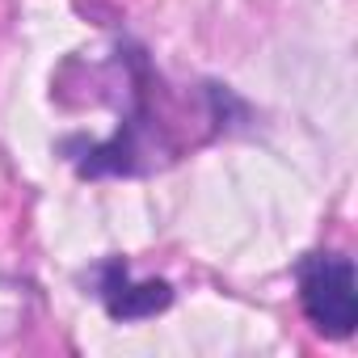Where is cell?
Here are the masks:
<instances>
[{
    "label": "cell",
    "instance_id": "obj_1",
    "mask_svg": "<svg viewBox=\"0 0 358 358\" xmlns=\"http://www.w3.org/2000/svg\"><path fill=\"white\" fill-rule=\"evenodd\" d=\"M299 299L308 320L329 337H350L358 324V295H354V262L350 257H308L299 266Z\"/></svg>",
    "mask_w": 358,
    "mask_h": 358
},
{
    "label": "cell",
    "instance_id": "obj_2",
    "mask_svg": "<svg viewBox=\"0 0 358 358\" xmlns=\"http://www.w3.org/2000/svg\"><path fill=\"white\" fill-rule=\"evenodd\" d=\"M101 299H106V312L114 320H143V316H156L173 303V287L152 278V282H131L127 278V266L122 262H110L106 266V278H101Z\"/></svg>",
    "mask_w": 358,
    "mask_h": 358
}]
</instances>
